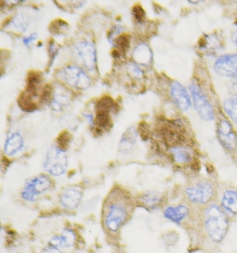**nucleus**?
I'll list each match as a JSON object with an SVG mask.
<instances>
[{"label": "nucleus", "instance_id": "14", "mask_svg": "<svg viewBox=\"0 0 237 253\" xmlns=\"http://www.w3.org/2000/svg\"><path fill=\"white\" fill-rule=\"evenodd\" d=\"M24 140L18 132L13 133L8 136L4 145V153L8 156H13L23 149Z\"/></svg>", "mask_w": 237, "mask_h": 253}, {"label": "nucleus", "instance_id": "19", "mask_svg": "<svg viewBox=\"0 0 237 253\" xmlns=\"http://www.w3.org/2000/svg\"><path fill=\"white\" fill-rule=\"evenodd\" d=\"M141 202L147 208H153L158 206L161 201V196L156 192L148 191L145 193L141 197Z\"/></svg>", "mask_w": 237, "mask_h": 253}, {"label": "nucleus", "instance_id": "9", "mask_svg": "<svg viewBox=\"0 0 237 253\" xmlns=\"http://www.w3.org/2000/svg\"><path fill=\"white\" fill-rule=\"evenodd\" d=\"M76 50L86 68L90 71H93L96 63V49L95 45L88 41H83L76 45Z\"/></svg>", "mask_w": 237, "mask_h": 253}, {"label": "nucleus", "instance_id": "20", "mask_svg": "<svg viewBox=\"0 0 237 253\" xmlns=\"http://www.w3.org/2000/svg\"><path fill=\"white\" fill-rule=\"evenodd\" d=\"M170 151L177 163L187 164L192 160V155L185 148H173Z\"/></svg>", "mask_w": 237, "mask_h": 253}, {"label": "nucleus", "instance_id": "27", "mask_svg": "<svg viewBox=\"0 0 237 253\" xmlns=\"http://www.w3.org/2000/svg\"><path fill=\"white\" fill-rule=\"evenodd\" d=\"M132 13L139 23H143L146 19V12L140 5H136L133 7Z\"/></svg>", "mask_w": 237, "mask_h": 253}, {"label": "nucleus", "instance_id": "18", "mask_svg": "<svg viewBox=\"0 0 237 253\" xmlns=\"http://www.w3.org/2000/svg\"><path fill=\"white\" fill-rule=\"evenodd\" d=\"M222 203L227 211L237 214V191H226L223 195Z\"/></svg>", "mask_w": 237, "mask_h": 253}, {"label": "nucleus", "instance_id": "11", "mask_svg": "<svg viewBox=\"0 0 237 253\" xmlns=\"http://www.w3.org/2000/svg\"><path fill=\"white\" fill-rule=\"evenodd\" d=\"M170 95L177 107L183 111L188 110L192 105V101L185 87L178 82L174 81L170 85Z\"/></svg>", "mask_w": 237, "mask_h": 253}, {"label": "nucleus", "instance_id": "25", "mask_svg": "<svg viewBox=\"0 0 237 253\" xmlns=\"http://www.w3.org/2000/svg\"><path fill=\"white\" fill-rule=\"evenodd\" d=\"M129 39L125 35L119 36L116 39L114 45L122 52H126L129 47Z\"/></svg>", "mask_w": 237, "mask_h": 253}, {"label": "nucleus", "instance_id": "24", "mask_svg": "<svg viewBox=\"0 0 237 253\" xmlns=\"http://www.w3.org/2000/svg\"><path fill=\"white\" fill-rule=\"evenodd\" d=\"M109 112L107 111L98 110L96 111V117H95V123L100 127H105L109 124Z\"/></svg>", "mask_w": 237, "mask_h": 253}, {"label": "nucleus", "instance_id": "22", "mask_svg": "<svg viewBox=\"0 0 237 253\" xmlns=\"http://www.w3.org/2000/svg\"><path fill=\"white\" fill-rule=\"evenodd\" d=\"M59 236L63 248L71 247L76 242V235L71 230H65Z\"/></svg>", "mask_w": 237, "mask_h": 253}, {"label": "nucleus", "instance_id": "30", "mask_svg": "<svg viewBox=\"0 0 237 253\" xmlns=\"http://www.w3.org/2000/svg\"><path fill=\"white\" fill-rule=\"evenodd\" d=\"M70 141H71V135L69 134V133L66 132V131L62 133L59 138H58V143L60 145L61 149H63L64 147L67 146Z\"/></svg>", "mask_w": 237, "mask_h": 253}, {"label": "nucleus", "instance_id": "3", "mask_svg": "<svg viewBox=\"0 0 237 253\" xmlns=\"http://www.w3.org/2000/svg\"><path fill=\"white\" fill-rule=\"evenodd\" d=\"M68 158L66 152L59 147L52 145L45 157L43 169L49 175L59 177L64 175L67 170Z\"/></svg>", "mask_w": 237, "mask_h": 253}, {"label": "nucleus", "instance_id": "13", "mask_svg": "<svg viewBox=\"0 0 237 253\" xmlns=\"http://www.w3.org/2000/svg\"><path fill=\"white\" fill-rule=\"evenodd\" d=\"M137 141V133L134 126H129L120 138L118 150L120 153L128 154L132 151Z\"/></svg>", "mask_w": 237, "mask_h": 253}, {"label": "nucleus", "instance_id": "31", "mask_svg": "<svg viewBox=\"0 0 237 253\" xmlns=\"http://www.w3.org/2000/svg\"><path fill=\"white\" fill-rule=\"evenodd\" d=\"M37 37H38V35H37V34L33 33L31 34L30 37L24 38L23 39V42L24 44H25V45H29L31 43V42H32V41H35L36 39H37Z\"/></svg>", "mask_w": 237, "mask_h": 253}, {"label": "nucleus", "instance_id": "15", "mask_svg": "<svg viewBox=\"0 0 237 253\" xmlns=\"http://www.w3.org/2000/svg\"><path fill=\"white\" fill-rule=\"evenodd\" d=\"M37 97V90L27 89L26 91H24L18 99V104L20 108L27 112H32L37 110V105L35 102Z\"/></svg>", "mask_w": 237, "mask_h": 253}, {"label": "nucleus", "instance_id": "8", "mask_svg": "<svg viewBox=\"0 0 237 253\" xmlns=\"http://www.w3.org/2000/svg\"><path fill=\"white\" fill-rule=\"evenodd\" d=\"M218 136L221 144L229 151H234L237 146V136L233 126L226 120H223L218 126Z\"/></svg>", "mask_w": 237, "mask_h": 253}, {"label": "nucleus", "instance_id": "26", "mask_svg": "<svg viewBox=\"0 0 237 253\" xmlns=\"http://www.w3.org/2000/svg\"><path fill=\"white\" fill-rule=\"evenodd\" d=\"M13 26L16 30L20 31L26 30L27 27V21L25 17L22 14L16 15L12 21Z\"/></svg>", "mask_w": 237, "mask_h": 253}, {"label": "nucleus", "instance_id": "2", "mask_svg": "<svg viewBox=\"0 0 237 253\" xmlns=\"http://www.w3.org/2000/svg\"><path fill=\"white\" fill-rule=\"evenodd\" d=\"M205 225L208 234L216 242L224 239L228 229V218L216 205H211L206 211Z\"/></svg>", "mask_w": 237, "mask_h": 253}, {"label": "nucleus", "instance_id": "32", "mask_svg": "<svg viewBox=\"0 0 237 253\" xmlns=\"http://www.w3.org/2000/svg\"><path fill=\"white\" fill-rule=\"evenodd\" d=\"M42 253H62L61 251L59 249H55V248H53L52 246H48V247L46 248L45 250H44L43 252Z\"/></svg>", "mask_w": 237, "mask_h": 253}, {"label": "nucleus", "instance_id": "17", "mask_svg": "<svg viewBox=\"0 0 237 253\" xmlns=\"http://www.w3.org/2000/svg\"><path fill=\"white\" fill-rule=\"evenodd\" d=\"M189 210L185 205L180 206L170 207L164 211V216L172 221L180 223L188 214Z\"/></svg>", "mask_w": 237, "mask_h": 253}, {"label": "nucleus", "instance_id": "33", "mask_svg": "<svg viewBox=\"0 0 237 253\" xmlns=\"http://www.w3.org/2000/svg\"><path fill=\"white\" fill-rule=\"evenodd\" d=\"M232 39H233V42L235 44V45L237 46V30L234 32Z\"/></svg>", "mask_w": 237, "mask_h": 253}, {"label": "nucleus", "instance_id": "21", "mask_svg": "<svg viewBox=\"0 0 237 253\" xmlns=\"http://www.w3.org/2000/svg\"><path fill=\"white\" fill-rule=\"evenodd\" d=\"M224 109L228 115L237 124V97H232L224 103Z\"/></svg>", "mask_w": 237, "mask_h": 253}, {"label": "nucleus", "instance_id": "28", "mask_svg": "<svg viewBox=\"0 0 237 253\" xmlns=\"http://www.w3.org/2000/svg\"><path fill=\"white\" fill-rule=\"evenodd\" d=\"M128 72L129 75L134 78L141 79L143 78V72L138 68L137 66L133 63H130L128 66Z\"/></svg>", "mask_w": 237, "mask_h": 253}, {"label": "nucleus", "instance_id": "23", "mask_svg": "<svg viewBox=\"0 0 237 253\" xmlns=\"http://www.w3.org/2000/svg\"><path fill=\"white\" fill-rule=\"evenodd\" d=\"M114 101L110 97H104L100 99L95 106V110H103L110 112L114 107Z\"/></svg>", "mask_w": 237, "mask_h": 253}, {"label": "nucleus", "instance_id": "16", "mask_svg": "<svg viewBox=\"0 0 237 253\" xmlns=\"http://www.w3.org/2000/svg\"><path fill=\"white\" fill-rule=\"evenodd\" d=\"M133 59L141 65H148L153 59L151 49L146 44H140L133 52Z\"/></svg>", "mask_w": 237, "mask_h": 253}, {"label": "nucleus", "instance_id": "1", "mask_svg": "<svg viewBox=\"0 0 237 253\" xmlns=\"http://www.w3.org/2000/svg\"><path fill=\"white\" fill-rule=\"evenodd\" d=\"M129 203L124 196H112L106 202L103 221L111 232H117L129 217Z\"/></svg>", "mask_w": 237, "mask_h": 253}, {"label": "nucleus", "instance_id": "6", "mask_svg": "<svg viewBox=\"0 0 237 253\" xmlns=\"http://www.w3.org/2000/svg\"><path fill=\"white\" fill-rule=\"evenodd\" d=\"M61 78L70 86L81 90L90 86V79L82 70L77 66H68L61 72Z\"/></svg>", "mask_w": 237, "mask_h": 253}, {"label": "nucleus", "instance_id": "29", "mask_svg": "<svg viewBox=\"0 0 237 253\" xmlns=\"http://www.w3.org/2000/svg\"><path fill=\"white\" fill-rule=\"evenodd\" d=\"M67 23H65L63 20L54 21V23H52V31H51V32H54L55 34L61 33V32L64 31V29L67 27Z\"/></svg>", "mask_w": 237, "mask_h": 253}, {"label": "nucleus", "instance_id": "4", "mask_svg": "<svg viewBox=\"0 0 237 253\" xmlns=\"http://www.w3.org/2000/svg\"><path fill=\"white\" fill-rule=\"evenodd\" d=\"M52 185L48 176L40 175L31 179L25 184L21 191V196L26 201H34L39 195L43 194Z\"/></svg>", "mask_w": 237, "mask_h": 253}, {"label": "nucleus", "instance_id": "7", "mask_svg": "<svg viewBox=\"0 0 237 253\" xmlns=\"http://www.w3.org/2000/svg\"><path fill=\"white\" fill-rule=\"evenodd\" d=\"M218 75L228 78L237 77V54H226L220 56L214 64Z\"/></svg>", "mask_w": 237, "mask_h": 253}, {"label": "nucleus", "instance_id": "5", "mask_svg": "<svg viewBox=\"0 0 237 253\" xmlns=\"http://www.w3.org/2000/svg\"><path fill=\"white\" fill-rule=\"evenodd\" d=\"M191 91L194 106L201 119L204 121H212L214 118V109L203 92L195 84L191 86Z\"/></svg>", "mask_w": 237, "mask_h": 253}, {"label": "nucleus", "instance_id": "10", "mask_svg": "<svg viewBox=\"0 0 237 253\" xmlns=\"http://www.w3.org/2000/svg\"><path fill=\"white\" fill-rule=\"evenodd\" d=\"M213 192L212 186L207 183L196 184L186 190L191 201L201 204L207 203L212 197Z\"/></svg>", "mask_w": 237, "mask_h": 253}, {"label": "nucleus", "instance_id": "12", "mask_svg": "<svg viewBox=\"0 0 237 253\" xmlns=\"http://www.w3.org/2000/svg\"><path fill=\"white\" fill-rule=\"evenodd\" d=\"M82 197V190L78 187H71L65 190L61 194L59 201L64 208L74 210L79 206Z\"/></svg>", "mask_w": 237, "mask_h": 253}]
</instances>
